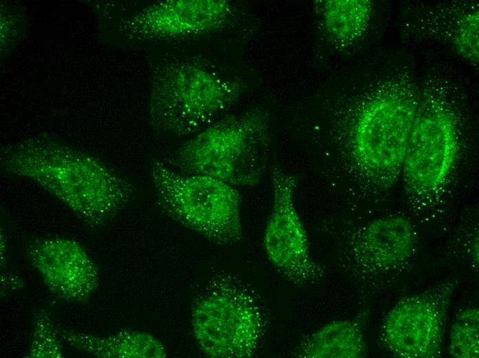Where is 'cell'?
I'll use <instances>...</instances> for the list:
<instances>
[{"instance_id": "7a4b0ae2", "label": "cell", "mask_w": 479, "mask_h": 358, "mask_svg": "<svg viewBox=\"0 0 479 358\" xmlns=\"http://www.w3.org/2000/svg\"><path fill=\"white\" fill-rule=\"evenodd\" d=\"M244 90L241 80L223 74L203 56H169L154 71L151 125L159 132L192 136L218 119Z\"/></svg>"}, {"instance_id": "8992f818", "label": "cell", "mask_w": 479, "mask_h": 358, "mask_svg": "<svg viewBox=\"0 0 479 358\" xmlns=\"http://www.w3.org/2000/svg\"><path fill=\"white\" fill-rule=\"evenodd\" d=\"M416 234L411 221L401 215L379 218L356 227L347 234L341 268L361 287L379 291L408 268Z\"/></svg>"}, {"instance_id": "ac0fdd59", "label": "cell", "mask_w": 479, "mask_h": 358, "mask_svg": "<svg viewBox=\"0 0 479 358\" xmlns=\"http://www.w3.org/2000/svg\"><path fill=\"white\" fill-rule=\"evenodd\" d=\"M478 11L465 17L454 37V45L460 54L473 63H478Z\"/></svg>"}, {"instance_id": "9a60e30c", "label": "cell", "mask_w": 479, "mask_h": 358, "mask_svg": "<svg viewBox=\"0 0 479 358\" xmlns=\"http://www.w3.org/2000/svg\"><path fill=\"white\" fill-rule=\"evenodd\" d=\"M368 0H328L320 5L323 24L328 34L340 42H350L363 32L370 18Z\"/></svg>"}, {"instance_id": "3957f363", "label": "cell", "mask_w": 479, "mask_h": 358, "mask_svg": "<svg viewBox=\"0 0 479 358\" xmlns=\"http://www.w3.org/2000/svg\"><path fill=\"white\" fill-rule=\"evenodd\" d=\"M270 144L268 116L255 109L217 119L162 161L181 173L208 176L236 188L251 187L266 171Z\"/></svg>"}, {"instance_id": "277c9868", "label": "cell", "mask_w": 479, "mask_h": 358, "mask_svg": "<svg viewBox=\"0 0 479 358\" xmlns=\"http://www.w3.org/2000/svg\"><path fill=\"white\" fill-rule=\"evenodd\" d=\"M268 314L258 295L237 277H215L195 302L193 333L204 354L213 358H248L262 344Z\"/></svg>"}, {"instance_id": "30bf717a", "label": "cell", "mask_w": 479, "mask_h": 358, "mask_svg": "<svg viewBox=\"0 0 479 358\" xmlns=\"http://www.w3.org/2000/svg\"><path fill=\"white\" fill-rule=\"evenodd\" d=\"M25 253L50 293L63 301L85 302L98 288V266L74 239L34 238L25 245Z\"/></svg>"}, {"instance_id": "7c38bea8", "label": "cell", "mask_w": 479, "mask_h": 358, "mask_svg": "<svg viewBox=\"0 0 479 358\" xmlns=\"http://www.w3.org/2000/svg\"><path fill=\"white\" fill-rule=\"evenodd\" d=\"M456 134L449 114L435 107L416 116L403 160L407 180L421 191L444 182L456 154Z\"/></svg>"}, {"instance_id": "2e32d148", "label": "cell", "mask_w": 479, "mask_h": 358, "mask_svg": "<svg viewBox=\"0 0 479 358\" xmlns=\"http://www.w3.org/2000/svg\"><path fill=\"white\" fill-rule=\"evenodd\" d=\"M449 355L456 358L479 357V310L466 308L459 313L450 330Z\"/></svg>"}, {"instance_id": "4fadbf2b", "label": "cell", "mask_w": 479, "mask_h": 358, "mask_svg": "<svg viewBox=\"0 0 479 358\" xmlns=\"http://www.w3.org/2000/svg\"><path fill=\"white\" fill-rule=\"evenodd\" d=\"M63 341L99 358H164L163 344L140 330H121L105 335L68 330L57 325Z\"/></svg>"}, {"instance_id": "52a82bcc", "label": "cell", "mask_w": 479, "mask_h": 358, "mask_svg": "<svg viewBox=\"0 0 479 358\" xmlns=\"http://www.w3.org/2000/svg\"><path fill=\"white\" fill-rule=\"evenodd\" d=\"M416 114L415 102L401 92L368 101L359 112L351 132V154L358 172L370 176L401 165Z\"/></svg>"}, {"instance_id": "5b68a950", "label": "cell", "mask_w": 479, "mask_h": 358, "mask_svg": "<svg viewBox=\"0 0 479 358\" xmlns=\"http://www.w3.org/2000/svg\"><path fill=\"white\" fill-rule=\"evenodd\" d=\"M149 171L166 215L218 245L242 240V198L236 187L208 176L177 172L160 160H153Z\"/></svg>"}, {"instance_id": "5bb4252c", "label": "cell", "mask_w": 479, "mask_h": 358, "mask_svg": "<svg viewBox=\"0 0 479 358\" xmlns=\"http://www.w3.org/2000/svg\"><path fill=\"white\" fill-rule=\"evenodd\" d=\"M362 316L330 322L306 336L293 356L299 358H361L366 355Z\"/></svg>"}, {"instance_id": "9c48e42d", "label": "cell", "mask_w": 479, "mask_h": 358, "mask_svg": "<svg viewBox=\"0 0 479 358\" xmlns=\"http://www.w3.org/2000/svg\"><path fill=\"white\" fill-rule=\"evenodd\" d=\"M273 207L263 237L266 254L275 270L292 285L304 288L318 283L323 267L312 257L308 235L294 200L298 178L274 165Z\"/></svg>"}, {"instance_id": "8fae6325", "label": "cell", "mask_w": 479, "mask_h": 358, "mask_svg": "<svg viewBox=\"0 0 479 358\" xmlns=\"http://www.w3.org/2000/svg\"><path fill=\"white\" fill-rule=\"evenodd\" d=\"M235 8L226 0H167L154 3L129 23L135 36L168 42L204 38L226 27Z\"/></svg>"}, {"instance_id": "6da1fadb", "label": "cell", "mask_w": 479, "mask_h": 358, "mask_svg": "<svg viewBox=\"0 0 479 358\" xmlns=\"http://www.w3.org/2000/svg\"><path fill=\"white\" fill-rule=\"evenodd\" d=\"M1 170L35 182L93 229L109 224L136 193L128 179L101 160L41 140L8 150Z\"/></svg>"}, {"instance_id": "ba28073f", "label": "cell", "mask_w": 479, "mask_h": 358, "mask_svg": "<svg viewBox=\"0 0 479 358\" xmlns=\"http://www.w3.org/2000/svg\"><path fill=\"white\" fill-rule=\"evenodd\" d=\"M456 284L443 282L398 302L382 322L378 337L381 348L394 357H440Z\"/></svg>"}, {"instance_id": "e0dca14e", "label": "cell", "mask_w": 479, "mask_h": 358, "mask_svg": "<svg viewBox=\"0 0 479 358\" xmlns=\"http://www.w3.org/2000/svg\"><path fill=\"white\" fill-rule=\"evenodd\" d=\"M57 325L44 309L37 310L32 321L30 358H63L65 353Z\"/></svg>"}]
</instances>
